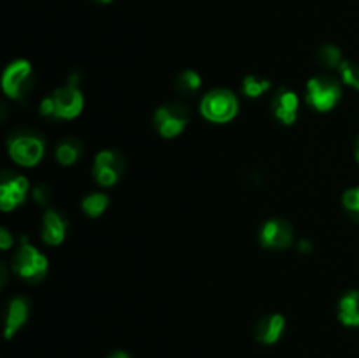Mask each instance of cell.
Returning <instances> with one entry per match:
<instances>
[{
	"label": "cell",
	"mask_w": 359,
	"mask_h": 358,
	"mask_svg": "<svg viewBox=\"0 0 359 358\" xmlns=\"http://www.w3.org/2000/svg\"><path fill=\"white\" fill-rule=\"evenodd\" d=\"M9 157L21 167H34L44 157L46 144L34 130H16L7 140Z\"/></svg>",
	"instance_id": "cell-1"
},
{
	"label": "cell",
	"mask_w": 359,
	"mask_h": 358,
	"mask_svg": "<svg viewBox=\"0 0 359 358\" xmlns=\"http://www.w3.org/2000/svg\"><path fill=\"white\" fill-rule=\"evenodd\" d=\"M200 111L203 118L212 123H228L237 116L238 100L233 91L217 88L209 91L200 102Z\"/></svg>",
	"instance_id": "cell-2"
},
{
	"label": "cell",
	"mask_w": 359,
	"mask_h": 358,
	"mask_svg": "<svg viewBox=\"0 0 359 358\" xmlns=\"http://www.w3.org/2000/svg\"><path fill=\"white\" fill-rule=\"evenodd\" d=\"M48 258L37 248H34L32 244H27L23 239V246L13 256L14 272L20 277H23L25 281L39 283L48 274Z\"/></svg>",
	"instance_id": "cell-3"
},
{
	"label": "cell",
	"mask_w": 359,
	"mask_h": 358,
	"mask_svg": "<svg viewBox=\"0 0 359 358\" xmlns=\"http://www.w3.org/2000/svg\"><path fill=\"white\" fill-rule=\"evenodd\" d=\"M189 118V109L186 107L181 102H168V104L161 105L154 112V128L158 130L161 137L165 139H174L179 133L184 132L188 126Z\"/></svg>",
	"instance_id": "cell-4"
},
{
	"label": "cell",
	"mask_w": 359,
	"mask_h": 358,
	"mask_svg": "<svg viewBox=\"0 0 359 358\" xmlns=\"http://www.w3.org/2000/svg\"><path fill=\"white\" fill-rule=\"evenodd\" d=\"M342 97V86L332 76L312 77L307 83V102L319 112L332 111Z\"/></svg>",
	"instance_id": "cell-5"
},
{
	"label": "cell",
	"mask_w": 359,
	"mask_h": 358,
	"mask_svg": "<svg viewBox=\"0 0 359 358\" xmlns=\"http://www.w3.org/2000/svg\"><path fill=\"white\" fill-rule=\"evenodd\" d=\"M35 84L34 70H32L30 62L27 60H16L11 63L2 76V88L7 97L14 100H21L32 91Z\"/></svg>",
	"instance_id": "cell-6"
},
{
	"label": "cell",
	"mask_w": 359,
	"mask_h": 358,
	"mask_svg": "<svg viewBox=\"0 0 359 358\" xmlns=\"http://www.w3.org/2000/svg\"><path fill=\"white\" fill-rule=\"evenodd\" d=\"M126 161L119 151L104 150L95 157L93 178L100 186H112L125 174Z\"/></svg>",
	"instance_id": "cell-7"
},
{
	"label": "cell",
	"mask_w": 359,
	"mask_h": 358,
	"mask_svg": "<svg viewBox=\"0 0 359 358\" xmlns=\"http://www.w3.org/2000/svg\"><path fill=\"white\" fill-rule=\"evenodd\" d=\"M79 77L72 76L69 79V83L63 84V86L56 88L55 93H53V100H55L56 107V118L62 119H72L76 116L81 114L84 105V97L81 93L79 86Z\"/></svg>",
	"instance_id": "cell-8"
},
{
	"label": "cell",
	"mask_w": 359,
	"mask_h": 358,
	"mask_svg": "<svg viewBox=\"0 0 359 358\" xmlns=\"http://www.w3.org/2000/svg\"><path fill=\"white\" fill-rule=\"evenodd\" d=\"M294 230L290 221L283 218H272L266 221L259 232V241L265 248L270 249H286L293 244Z\"/></svg>",
	"instance_id": "cell-9"
},
{
	"label": "cell",
	"mask_w": 359,
	"mask_h": 358,
	"mask_svg": "<svg viewBox=\"0 0 359 358\" xmlns=\"http://www.w3.org/2000/svg\"><path fill=\"white\" fill-rule=\"evenodd\" d=\"M28 193V181L23 175L13 174V172H4L2 181H0V207L2 211L16 209L20 204L25 202Z\"/></svg>",
	"instance_id": "cell-10"
},
{
	"label": "cell",
	"mask_w": 359,
	"mask_h": 358,
	"mask_svg": "<svg viewBox=\"0 0 359 358\" xmlns=\"http://www.w3.org/2000/svg\"><path fill=\"white\" fill-rule=\"evenodd\" d=\"M298 109H300V100L294 91L287 88H280L272 98V112L279 121L284 125H293L298 118Z\"/></svg>",
	"instance_id": "cell-11"
},
{
	"label": "cell",
	"mask_w": 359,
	"mask_h": 358,
	"mask_svg": "<svg viewBox=\"0 0 359 358\" xmlns=\"http://www.w3.org/2000/svg\"><path fill=\"white\" fill-rule=\"evenodd\" d=\"M67 234V220L58 211H46L42 218V239L46 244L58 246L62 244Z\"/></svg>",
	"instance_id": "cell-12"
},
{
	"label": "cell",
	"mask_w": 359,
	"mask_h": 358,
	"mask_svg": "<svg viewBox=\"0 0 359 358\" xmlns=\"http://www.w3.org/2000/svg\"><path fill=\"white\" fill-rule=\"evenodd\" d=\"M286 326V319L283 314H266L256 323V339L263 344H276L280 339Z\"/></svg>",
	"instance_id": "cell-13"
},
{
	"label": "cell",
	"mask_w": 359,
	"mask_h": 358,
	"mask_svg": "<svg viewBox=\"0 0 359 358\" xmlns=\"http://www.w3.org/2000/svg\"><path fill=\"white\" fill-rule=\"evenodd\" d=\"M28 312H30V307L23 297H16L9 302L6 314V339H11L25 325Z\"/></svg>",
	"instance_id": "cell-14"
},
{
	"label": "cell",
	"mask_w": 359,
	"mask_h": 358,
	"mask_svg": "<svg viewBox=\"0 0 359 358\" xmlns=\"http://www.w3.org/2000/svg\"><path fill=\"white\" fill-rule=\"evenodd\" d=\"M83 142L76 137H67V139L60 140L58 146H56L55 157L58 160L60 165L63 167H69V165H74L81 157H83Z\"/></svg>",
	"instance_id": "cell-15"
},
{
	"label": "cell",
	"mask_w": 359,
	"mask_h": 358,
	"mask_svg": "<svg viewBox=\"0 0 359 358\" xmlns=\"http://www.w3.org/2000/svg\"><path fill=\"white\" fill-rule=\"evenodd\" d=\"M339 318L346 326H359V291H347L339 302Z\"/></svg>",
	"instance_id": "cell-16"
},
{
	"label": "cell",
	"mask_w": 359,
	"mask_h": 358,
	"mask_svg": "<svg viewBox=\"0 0 359 358\" xmlns=\"http://www.w3.org/2000/svg\"><path fill=\"white\" fill-rule=\"evenodd\" d=\"M174 84L177 93L184 95V97H193L200 90V86H202V77L195 70H184V72H181L175 77Z\"/></svg>",
	"instance_id": "cell-17"
},
{
	"label": "cell",
	"mask_w": 359,
	"mask_h": 358,
	"mask_svg": "<svg viewBox=\"0 0 359 358\" xmlns=\"http://www.w3.org/2000/svg\"><path fill=\"white\" fill-rule=\"evenodd\" d=\"M109 207V197L104 193H90L83 200V211L91 218H98Z\"/></svg>",
	"instance_id": "cell-18"
},
{
	"label": "cell",
	"mask_w": 359,
	"mask_h": 358,
	"mask_svg": "<svg viewBox=\"0 0 359 358\" xmlns=\"http://www.w3.org/2000/svg\"><path fill=\"white\" fill-rule=\"evenodd\" d=\"M270 90V81L265 79V77H258V76H248L242 83V91L244 95L251 98H258L262 97L265 91Z\"/></svg>",
	"instance_id": "cell-19"
},
{
	"label": "cell",
	"mask_w": 359,
	"mask_h": 358,
	"mask_svg": "<svg viewBox=\"0 0 359 358\" xmlns=\"http://www.w3.org/2000/svg\"><path fill=\"white\" fill-rule=\"evenodd\" d=\"M318 58H319V62H321L323 65L328 67V69H340L344 63L342 51H340V49L333 44L323 46L318 53Z\"/></svg>",
	"instance_id": "cell-20"
},
{
	"label": "cell",
	"mask_w": 359,
	"mask_h": 358,
	"mask_svg": "<svg viewBox=\"0 0 359 358\" xmlns=\"http://www.w3.org/2000/svg\"><path fill=\"white\" fill-rule=\"evenodd\" d=\"M342 202L347 213L351 214V218L359 223V186L347 190L342 197Z\"/></svg>",
	"instance_id": "cell-21"
},
{
	"label": "cell",
	"mask_w": 359,
	"mask_h": 358,
	"mask_svg": "<svg viewBox=\"0 0 359 358\" xmlns=\"http://www.w3.org/2000/svg\"><path fill=\"white\" fill-rule=\"evenodd\" d=\"M340 74H342V79L346 81L347 84L354 86L359 90V65L353 62H344L342 67H340Z\"/></svg>",
	"instance_id": "cell-22"
},
{
	"label": "cell",
	"mask_w": 359,
	"mask_h": 358,
	"mask_svg": "<svg viewBox=\"0 0 359 358\" xmlns=\"http://www.w3.org/2000/svg\"><path fill=\"white\" fill-rule=\"evenodd\" d=\"M51 188H49L48 185H44V183H41V185L35 186L34 190V199L37 200L39 204H42V206H48L49 202H51Z\"/></svg>",
	"instance_id": "cell-23"
},
{
	"label": "cell",
	"mask_w": 359,
	"mask_h": 358,
	"mask_svg": "<svg viewBox=\"0 0 359 358\" xmlns=\"http://www.w3.org/2000/svg\"><path fill=\"white\" fill-rule=\"evenodd\" d=\"M39 111H41V114L46 116V118H53V116H56V107H55V100H53V95L51 97H46L44 100L41 102Z\"/></svg>",
	"instance_id": "cell-24"
},
{
	"label": "cell",
	"mask_w": 359,
	"mask_h": 358,
	"mask_svg": "<svg viewBox=\"0 0 359 358\" xmlns=\"http://www.w3.org/2000/svg\"><path fill=\"white\" fill-rule=\"evenodd\" d=\"M11 244H13V237H11V234L7 232V228H2V230H0V248L9 249Z\"/></svg>",
	"instance_id": "cell-25"
},
{
	"label": "cell",
	"mask_w": 359,
	"mask_h": 358,
	"mask_svg": "<svg viewBox=\"0 0 359 358\" xmlns=\"http://www.w3.org/2000/svg\"><path fill=\"white\" fill-rule=\"evenodd\" d=\"M109 358H132V357H130V354H126L125 351H116V353H112Z\"/></svg>",
	"instance_id": "cell-26"
},
{
	"label": "cell",
	"mask_w": 359,
	"mask_h": 358,
	"mask_svg": "<svg viewBox=\"0 0 359 358\" xmlns=\"http://www.w3.org/2000/svg\"><path fill=\"white\" fill-rule=\"evenodd\" d=\"M311 248H312V244L309 241H304V242H300V249L304 253H307V251H311Z\"/></svg>",
	"instance_id": "cell-27"
},
{
	"label": "cell",
	"mask_w": 359,
	"mask_h": 358,
	"mask_svg": "<svg viewBox=\"0 0 359 358\" xmlns=\"http://www.w3.org/2000/svg\"><path fill=\"white\" fill-rule=\"evenodd\" d=\"M356 160H358V164H359V140H358V146H356Z\"/></svg>",
	"instance_id": "cell-28"
},
{
	"label": "cell",
	"mask_w": 359,
	"mask_h": 358,
	"mask_svg": "<svg viewBox=\"0 0 359 358\" xmlns=\"http://www.w3.org/2000/svg\"><path fill=\"white\" fill-rule=\"evenodd\" d=\"M98 2H102V4H111L112 0H98Z\"/></svg>",
	"instance_id": "cell-29"
}]
</instances>
